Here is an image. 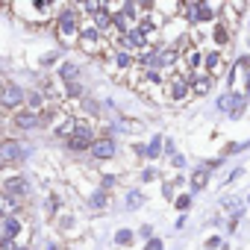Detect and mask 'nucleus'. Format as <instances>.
Listing matches in <instances>:
<instances>
[{
	"mask_svg": "<svg viewBox=\"0 0 250 250\" xmlns=\"http://www.w3.org/2000/svg\"><path fill=\"white\" fill-rule=\"evenodd\" d=\"M30 153V147H24L21 142H0V162H18Z\"/></svg>",
	"mask_w": 250,
	"mask_h": 250,
	"instance_id": "1",
	"label": "nucleus"
},
{
	"mask_svg": "<svg viewBox=\"0 0 250 250\" xmlns=\"http://www.w3.org/2000/svg\"><path fill=\"white\" fill-rule=\"evenodd\" d=\"M24 97H27V91H24L21 85H3V88H0V103H3L6 109L21 106V103H24Z\"/></svg>",
	"mask_w": 250,
	"mask_h": 250,
	"instance_id": "2",
	"label": "nucleus"
},
{
	"mask_svg": "<svg viewBox=\"0 0 250 250\" xmlns=\"http://www.w3.org/2000/svg\"><path fill=\"white\" fill-rule=\"evenodd\" d=\"M88 150H91V156H94V159H112V156H115V150H118V145H115L112 139H94Z\"/></svg>",
	"mask_w": 250,
	"mask_h": 250,
	"instance_id": "3",
	"label": "nucleus"
},
{
	"mask_svg": "<svg viewBox=\"0 0 250 250\" xmlns=\"http://www.w3.org/2000/svg\"><path fill=\"white\" fill-rule=\"evenodd\" d=\"M21 232V221L12 218V215H3L0 218V238H15Z\"/></svg>",
	"mask_w": 250,
	"mask_h": 250,
	"instance_id": "4",
	"label": "nucleus"
},
{
	"mask_svg": "<svg viewBox=\"0 0 250 250\" xmlns=\"http://www.w3.org/2000/svg\"><path fill=\"white\" fill-rule=\"evenodd\" d=\"M59 30H62L65 36H77V12H74V9H65V12L59 15Z\"/></svg>",
	"mask_w": 250,
	"mask_h": 250,
	"instance_id": "5",
	"label": "nucleus"
},
{
	"mask_svg": "<svg viewBox=\"0 0 250 250\" xmlns=\"http://www.w3.org/2000/svg\"><path fill=\"white\" fill-rule=\"evenodd\" d=\"M3 191H6V197H12V194H24V191H30V186H27L24 177H12V180L3 183Z\"/></svg>",
	"mask_w": 250,
	"mask_h": 250,
	"instance_id": "6",
	"label": "nucleus"
},
{
	"mask_svg": "<svg viewBox=\"0 0 250 250\" xmlns=\"http://www.w3.org/2000/svg\"><path fill=\"white\" fill-rule=\"evenodd\" d=\"M124 44L127 47H145V30H130L124 36Z\"/></svg>",
	"mask_w": 250,
	"mask_h": 250,
	"instance_id": "7",
	"label": "nucleus"
},
{
	"mask_svg": "<svg viewBox=\"0 0 250 250\" xmlns=\"http://www.w3.org/2000/svg\"><path fill=\"white\" fill-rule=\"evenodd\" d=\"M159 150H162V136H153V139H150V145H147L142 153H145L147 159H156V156H159Z\"/></svg>",
	"mask_w": 250,
	"mask_h": 250,
	"instance_id": "8",
	"label": "nucleus"
},
{
	"mask_svg": "<svg viewBox=\"0 0 250 250\" xmlns=\"http://www.w3.org/2000/svg\"><path fill=\"white\" fill-rule=\"evenodd\" d=\"M15 124H18V127H36V124H39V115H33V112H21L18 118H15Z\"/></svg>",
	"mask_w": 250,
	"mask_h": 250,
	"instance_id": "9",
	"label": "nucleus"
},
{
	"mask_svg": "<svg viewBox=\"0 0 250 250\" xmlns=\"http://www.w3.org/2000/svg\"><path fill=\"white\" fill-rule=\"evenodd\" d=\"M171 85H174V88H171V94H174V100H183V97L188 94V83H186V80H174Z\"/></svg>",
	"mask_w": 250,
	"mask_h": 250,
	"instance_id": "10",
	"label": "nucleus"
},
{
	"mask_svg": "<svg viewBox=\"0 0 250 250\" xmlns=\"http://www.w3.org/2000/svg\"><path fill=\"white\" fill-rule=\"evenodd\" d=\"M91 21H94V27H97V33H100V30H106V27H109V24H112V18H109V15H106V12H103V6H100V9H97V15H94V18H91Z\"/></svg>",
	"mask_w": 250,
	"mask_h": 250,
	"instance_id": "11",
	"label": "nucleus"
},
{
	"mask_svg": "<svg viewBox=\"0 0 250 250\" xmlns=\"http://www.w3.org/2000/svg\"><path fill=\"white\" fill-rule=\"evenodd\" d=\"M142 200H145V197H142V191H130V194H127V209H139V206H142Z\"/></svg>",
	"mask_w": 250,
	"mask_h": 250,
	"instance_id": "12",
	"label": "nucleus"
},
{
	"mask_svg": "<svg viewBox=\"0 0 250 250\" xmlns=\"http://www.w3.org/2000/svg\"><path fill=\"white\" fill-rule=\"evenodd\" d=\"M212 39H215L218 44H224V42H227V30H224L221 24H215V30H212Z\"/></svg>",
	"mask_w": 250,
	"mask_h": 250,
	"instance_id": "13",
	"label": "nucleus"
},
{
	"mask_svg": "<svg viewBox=\"0 0 250 250\" xmlns=\"http://www.w3.org/2000/svg\"><path fill=\"white\" fill-rule=\"evenodd\" d=\"M115 241H118V244H130V241H133V232H130V229H118Z\"/></svg>",
	"mask_w": 250,
	"mask_h": 250,
	"instance_id": "14",
	"label": "nucleus"
},
{
	"mask_svg": "<svg viewBox=\"0 0 250 250\" xmlns=\"http://www.w3.org/2000/svg\"><path fill=\"white\" fill-rule=\"evenodd\" d=\"M218 65H221V56H218V53H209V56H206V68H209V71H218Z\"/></svg>",
	"mask_w": 250,
	"mask_h": 250,
	"instance_id": "15",
	"label": "nucleus"
},
{
	"mask_svg": "<svg viewBox=\"0 0 250 250\" xmlns=\"http://www.w3.org/2000/svg\"><path fill=\"white\" fill-rule=\"evenodd\" d=\"M62 77H65V80L71 83V80L77 77V65H71V62H68V65H62Z\"/></svg>",
	"mask_w": 250,
	"mask_h": 250,
	"instance_id": "16",
	"label": "nucleus"
},
{
	"mask_svg": "<svg viewBox=\"0 0 250 250\" xmlns=\"http://www.w3.org/2000/svg\"><path fill=\"white\" fill-rule=\"evenodd\" d=\"M194 91H197V94H206V91H209V77H200L197 85H194Z\"/></svg>",
	"mask_w": 250,
	"mask_h": 250,
	"instance_id": "17",
	"label": "nucleus"
},
{
	"mask_svg": "<svg viewBox=\"0 0 250 250\" xmlns=\"http://www.w3.org/2000/svg\"><path fill=\"white\" fill-rule=\"evenodd\" d=\"M91 206H97V209H103V206H106V194H103V191H97V194L91 197Z\"/></svg>",
	"mask_w": 250,
	"mask_h": 250,
	"instance_id": "18",
	"label": "nucleus"
},
{
	"mask_svg": "<svg viewBox=\"0 0 250 250\" xmlns=\"http://www.w3.org/2000/svg\"><path fill=\"white\" fill-rule=\"evenodd\" d=\"M188 206H191V194H183V197L177 200V209H183V212H186Z\"/></svg>",
	"mask_w": 250,
	"mask_h": 250,
	"instance_id": "19",
	"label": "nucleus"
},
{
	"mask_svg": "<svg viewBox=\"0 0 250 250\" xmlns=\"http://www.w3.org/2000/svg\"><path fill=\"white\" fill-rule=\"evenodd\" d=\"M165 244H162V238H150L147 244H145V250H162Z\"/></svg>",
	"mask_w": 250,
	"mask_h": 250,
	"instance_id": "20",
	"label": "nucleus"
},
{
	"mask_svg": "<svg viewBox=\"0 0 250 250\" xmlns=\"http://www.w3.org/2000/svg\"><path fill=\"white\" fill-rule=\"evenodd\" d=\"M112 24H115L118 30H127V18H124V15H112Z\"/></svg>",
	"mask_w": 250,
	"mask_h": 250,
	"instance_id": "21",
	"label": "nucleus"
},
{
	"mask_svg": "<svg viewBox=\"0 0 250 250\" xmlns=\"http://www.w3.org/2000/svg\"><path fill=\"white\" fill-rule=\"evenodd\" d=\"M139 235H142V238H153V227H150V224H142Z\"/></svg>",
	"mask_w": 250,
	"mask_h": 250,
	"instance_id": "22",
	"label": "nucleus"
},
{
	"mask_svg": "<svg viewBox=\"0 0 250 250\" xmlns=\"http://www.w3.org/2000/svg\"><path fill=\"white\" fill-rule=\"evenodd\" d=\"M0 250H18L12 238H0Z\"/></svg>",
	"mask_w": 250,
	"mask_h": 250,
	"instance_id": "23",
	"label": "nucleus"
},
{
	"mask_svg": "<svg viewBox=\"0 0 250 250\" xmlns=\"http://www.w3.org/2000/svg\"><path fill=\"white\" fill-rule=\"evenodd\" d=\"M130 62H133V59H130V53H118V65H121V68H127Z\"/></svg>",
	"mask_w": 250,
	"mask_h": 250,
	"instance_id": "24",
	"label": "nucleus"
},
{
	"mask_svg": "<svg viewBox=\"0 0 250 250\" xmlns=\"http://www.w3.org/2000/svg\"><path fill=\"white\" fill-rule=\"evenodd\" d=\"M188 65H191V68H197V65H200V53H197V50H194V53H188Z\"/></svg>",
	"mask_w": 250,
	"mask_h": 250,
	"instance_id": "25",
	"label": "nucleus"
},
{
	"mask_svg": "<svg viewBox=\"0 0 250 250\" xmlns=\"http://www.w3.org/2000/svg\"><path fill=\"white\" fill-rule=\"evenodd\" d=\"M218 244H221V238H218V235H212V238H209V241H206V247H209V250H215V247H218Z\"/></svg>",
	"mask_w": 250,
	"mask_h": 250,
	"instance_id": "26",
	"label": "nucleus"
},
{
	"mask_svg": "<svg viewBox=\"0 0 250 250\" xmlns=\"http://www.w3.org/2000/svg\"><path fill=\"white\" fill-rule=\"evenodd\" d=\"M171 162H174V165H177V168H186V159H183V156H174V159H171Z\"/></svg>",
	"mask_w": 250,
	"mask_h": 250,
	"instance_id": "27",
	"label": "nucleus"
},
{
	"mask_svg": "<svg viewBox=\"0 0 250 250\" xmlns=\"http://www.w3.org/2000/svg\"><path fill=\"white\" fill-rule=\"evenodd\" d=\"M153 177H156V171H153V168H150V171H145V174H142V180H145V183H147V180H153Z\"/></svg>",
	"mask_w": 250,
	"mask_h": 250,
	"instance_id": "28",
	"label": "nucleus"
},
{
	"mask_svg": "<svg viewBox=\"0 0 250 250\" xmlns=\"http://www.w3.org/2000/svg\"><path fill=\"white\" fill-rule=\"evenodd\" d=\"M247 47H250V39H247Z\"/></svg>",
	"mask_w": 250,
	"mask_h": 250,
	"instance_id": "29",
	"label": "nucleus"
}]
</instances>
